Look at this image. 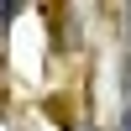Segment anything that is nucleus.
<instances>
[{
    "label": "nucleus",
    "instance_id": "1",
    "mask_svg": "<svg viewBox=\"0 0 131 131\" xmlns=\"http://www.w3.org/2000/svg\"><path fill=\"white\" fill-rule=\"evenodd\" d=\"M121 131H131V110H126V126H121Z\"/></svg>",
    "mask_w": 131,
    "mask_h": 131
}]
</instances>
